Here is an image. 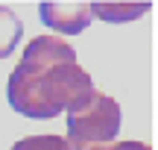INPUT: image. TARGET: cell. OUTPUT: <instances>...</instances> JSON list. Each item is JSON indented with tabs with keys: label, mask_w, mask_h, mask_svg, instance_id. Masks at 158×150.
Listing matches in <instances>:
<instances>
[{
	"label": "cell",
	"mask_w": 158,
	"mask_h": 150,
	"mask_svg": "<svg viewBox=\"0 0 158 150\" xmlns=\"http://www.w3.org/2000/svg\"><path fill=\"white\" fill-rule=\"evenodd\" d=\"M120 103L108 94L94 91L79 109L68 112V147L88 150L117 139L120 133Z\"/></svg>",
	"instance_id": "obj_2"
},
{
	"label": "cell",
	"mask_w": 158,
	"mask_h": 150,
	"mask_svg": "<svg viewBox=\"0 0 158 150\" xmlns=\"http://www.w3.org/2000/svg\"><path fill=\"white\" fill-rule=\"evenodd\" d=\"M88 150H149L141 141H117V144H100V147H88Z\"/></svg>",
	"instance_id": "obj_7"
},
{
	"label": "cell",
	"mask_w": 158,
	"mask_h": 150,
	"mask_svg": "<svg viewBox=\"0 0 158 150\" xmlns=\"http://www.w3.org/2000/svg\"><path fill=\"white\" fill-rule=\"evenodd\" d=\"M94 91V80L76 62V50L59 35L29 41L6 86L12 109L38 121L79 109Z\"/></svg>",
	"instance_id": "obj_1"
},
{
	"label": "cell",
	"mask_w": 158,
	"mask_h": 150,
	"mask_svg": "<svg viewBox=\"0 0 158 150\" xmlns=\"http://www.w3.org/2000/svg\"><path fill=\"white\" fill-rule=\"evenodd\" d=\"M23 35V24L9 6H0V59H6L12 50L18 47Z\"/></svg>",
	"instance_id": "obj_5"
},
{
	"label": "cell",
	"mask_w": 158,
	"mask_h": 150,
	"mask_svg": "<svg viewBox=\"0 0 158 150\" xmlns=\"http://www.w3.org/2000/svg\"><path fill=\"white\" fill-rule=\"evenodd\" d=\"M152 9V3H91V18H102L111 24H123V21H135L143 12Z\"/></svg>",
	"instance_id": "obj_4"
},
{
	"label": "cell",
	"mask_w": 158,
	"mask_h": 150,
	"mask_svg": "<svg viewBox=\"0 0 158 150\" xmlns=\"http://www.w3.org/2000/svg\"><path fill=\"white\" fill-rule=\"evenodd\" d=\"M12 150H70L62 135H27V139L15 141Z\"/></svg>",
	"instance_id": "obj_6"
},
{
	"label": "cell",
	"mask_w": 158,
	"mask_h": 150,
	"mask_svg": "<svg viewBox=\"0 0 158 150\" xmlns=\"http://www.w3.org/2000/svg\"><path fill=\"white\" fill-rule=\"evenodd\" d=\"M38 18L53 33L76 35L91 24V3H38Z\"/></svg>",
	"instance_id": "obj_3"
}]
</instances>
